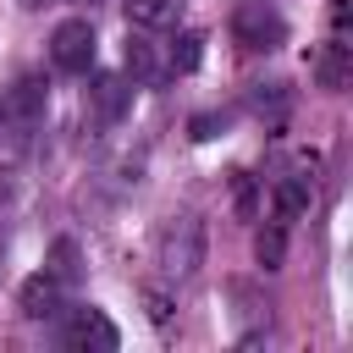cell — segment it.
Masks as SVG:
<instances>
[{
	"instance_id": "obj_1",
	"label": "cell",
	"mask_w": 353,
	"mask_h": 353,
	"mask_svg": "<svg viewBox=\"0 0 353 353\" xmlns=\"http://www.w3.org/2000/svg\"><path fill=\"white\" fill-rule=\"evenodd\" d=\"M61 347H72V353H116L121 347V331H116V320L105 309L83 303V309H72L61 320Z\"/></svg>"
},
{
	"instance_id": "obj_2",
	"label": "cell",
	"mask_w": 353,
	"mask_h": 353,
	"mask_svg": "<svg viewBox=\"0 0 353 353\" xmlns=\"http://www.w3.org/2000/svg\"><path fill=\"white\" fill-rule=\"evenodd\" d=\"M232 39L243 50H281L287 44V22L270 0H243L237 17H232Z\"/></svg>"
},
{
	"instance_id": "obj_3",
	"label": "cell",
	"mask_w": 353,
	"mask_h": 353,
	"mask_svg": "<svg viewBox=\"0 0 353 353\" xmlns=\"http://www.w3.org/2000/svg\"><path fill=\"white\" fill-rule=\"evenodd\" d=\"M50 66L66 72V77H83L94 66V28H88V17L55 22V33H50Z\"/></svg>"
},
{
	"instance_id": "obj_4",
	"label": "cell",
	"mask_w": 353,
	"mask_h": 353,
	"mask_svg": "<svg viewBox=\"0 0 353 353\" xmlns=\"http://www.w3.org/2000/svg\"><path fill=\"white\" fill-rule=\"evenodd\" d=\"M199 259H204V232H199V221H193V215H171L165 232H160V265H165L171 276H193Z\"/></svg>"
},
{
	"instance_id": "obj_5",
	"label": "cell",
	"mask_w": 353,
	"mask_h": 353,
	"mask_svg": "<svg viewBox=\"0 0 353 353\" xmlns=\"http://www.w3.org/2000/svg\"><path fill=\"white\" fill-rule=\"evenodd\" d=\"M309 72H314V83H320V88H331V94H342V88L353 83V50H347L342 39H325V44L314 50V61H309Z\"/></svg>"
},
{
	"instance_id": "obj_6",
	"label": "cell",
	"mask_w": 353,
	"mask_h": 353,
	"mask_svg": "<svg viewBox=\"0 0 353 353\" xmlns=\"http://www.w3.org/2000/svg\"><path fill=\"white\" fill-rule=\"evenodd\" d=\"M0 105H6V127H33L44 116V105H50V94H44L39 77H22V83H11L0 94Z\"/></svg>"
},
{
	"instance_id": "obj_7",
	"label": "cell",
	"mask_w": 353,
	"mask_h": 353,
	"mask_svg": "<svg viewBox=\"0 0 353 353\" xmlns=\"http://www.w3.org/2000/svg\"><path fill=\"white\" fill-rule=\"evenodd\" d=\"M61 298H66V281H55L50 270L28 276V281H22V292H17V303H22V314H28V320H55V314H61Z\"/></svg>"
},
{
	"instance_id": "obj_8",
	"label": "cell",
	"mask_w": 353,
	"mask_h": 353,
	"mask_svg": "<svg viewBox=\"0 0 353 353\" xmlns=\"http://www.w3.org/2000/svg\"><path fill=\"white\" fill-rule=\"evenodd\" d=\"M127 105H132V83H127V77L99 72V77L88 83V110H94L99 121H121V116H127Z\"/></svg>"
},
{
	"instance_id": "obj_9",
	"label": "cell",
	"mask_w": 353,
	"mask_h": 353,
	"mask_svg": "<svg viewBox=\"0 0 353 353\" xmlns=\"http://www.w3.org/2000/svg\"><path fill=\"white\" fill-rule=\"evenodd\" d=\"M309 204H314V182H309L303 171H292V176H281V182L270 188V221H276V226L298 221Z\"/></svg>"
},
{
	"instance_id": "obj_10",
	"label": "cell",
	"mask_w": 353,
	"mask_h": 353,
	"mask_svg": "<svg viewBox=\"0 0 353 353\" xmlns=\"http://www.w3.org/2000/svg\"><path fill=\"white\" fill-rule=\"evenodd\" d=\"M176 6L182 0H127V22L132 28H165V22H176Z\"/></svg>"
},
{
	"instance_id": "obj_11",
	"label": "cell",
	"mask_w": 353,
	"mask_h": 353,
	"mask_svg": "<svg viewBox=\"0 0 353 353\" xmlns=\"http://www.w3.org/2000/svg\"><path fill=\"white\" fill-rule=\"evenodd\" d=\"M127 77L132 83H154L160 77V61H154V44L149 39H132L127 44Z\"/></svg>"
},
{
	"instance_id": "obj_12",
	"label": "cell",
	"mask_w": 353,
	"mask_h": 353,
	"mask_svg": "<svg viewBox=\"0 0 353 353\" xmlns=\"http://www.w3.org/2000/svg\"><path fill=\"white\" fill-rule=\"evenodd\" d=\"M254 254H259V265H265V270H281V254H287V243H281V226H270V232H259V243H254Z\"/></svg>"
},
{
	"instance_id": "obj_13",
	"label": "cell",
	"mask_w": 353,
	"mask_h": 353,
	"mask_svg": "<svg viewBox=\"0 0 353 353\" xmlns=\"http://www.w3.org/2000/svg\"><path fill=\"white\" fill-rule=\"evenodd\" d=\"M44 270H50L55 281H66V287H72V281H77V248H72V243H55V254H50V265H44Z\"/></svg>"
},
{
	"instance_id": "obj_14",
	"label": "cell",
	"mask_w": 353,
	"mask_h": 353,
	"mask_svg": "<svg viewBox=\"0 0 353 353\" xmlns=\"http://www.w3.org/2000/svg\"><path fill=\"white\" fill-rule=\"evenodd\" d=\"M171 72H193L199 66V33H182L176 44H171V61H165Z\"/></svg>"
},
{
	"instance_id": "obj_15",
	"label": "cell",
	"mask_w": 353,
	"mask_h": 353,
	"mask_svg": "<svg viewBox=\"0 0 353 353\" xmlns=\"http://www.w3.org/2000/svg\"><path fill=\"white\" fill-rule=\"evenodd\" d=\"M22 6H28V11H44V6H55V0H22Z\"/></svg>"
},
{
	"instance_id": "obj_16",
	"label": "cell",
	"mask_w": 353,
	"mask_h": 353,
	"mask_svg": "<svg viewBox=\"0 0 353 353\" xmlns=\"http://www.w3.org/2000/svg\"><path fill=\"white\" fill-rule=\"evenodd\" d=\"M0 132H6V105H0Z\"/></svg>"
}]
</instances>
